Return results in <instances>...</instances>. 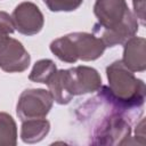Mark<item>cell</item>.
I'll return each mask as SVG.
<instances>
[{"label":"cell","mask_w":146,"mask_h":146,"mask_svg":"<svg viewBox=\"0 0 146 146\" xmlns=\"http://www.w3.org/2000/svg\"><path fill=\"white\" fill-rule=\"evenodd\" d=\"M51 11H72L81 6L83 0H43Z\"/></svg>","instance_id":"13"},{"label":"cell","mask_w":146,"mask_h":146,"mask_svg":"<svg viewBox=\"0 0 146 146\" xmlns=\"http://www.w3.org/2000/svg\"><path fill=\"white\" fill-rule=\"evenodd\" d=\"M108 87H103L99 96L112 106L122 111L139 108L145 99V84L127 68L121 60L106 68Z\"/></svg>","instance_id":"2"},{"label":"cell","mask_w":146,"mask_h":146,"mask_svg":"<svg viewBox=\"0 0 146 146\" xmlns=\"http://www.w3.org/2000/svg\"><path fill=\"white\" fill-rule=\"evenodd\" d=\"M14 27L22 34L34 35L43 27V15L39 7L30 1H24L16 6L11 16Z\"/></svg>","instance_id":"8"},{"label":"cell","mask_w":146,"mask_h":146,"mask_svg":"<svg viewBox=\"0 0 146 146\" xmlns=\"http://www.w3.org/2000/svg\"><path fill=\"white\" fill-rule=\"evenodd\" d=\"M94 13L98 19L94 32L106 47L124 43L138 31V19L125 0H96Z\"/></svg>","instance_id":"1"},{"label":"cell","mask_w":146,"mask_h":146,"mask_svg":"<svg viewBox=\"0 0 146 146\" xmlns=\"http://www.w3.org/2000/svg\"><path fill=\"white\" fill-rule=\"evenodd\" d=\"M122 110L106 117L95 132L96 144H129L128 138L131 133V127L128 119L122 114Z\"/></svg>","instance_id":"6"},{"label":"cell","mask_w":146,"mask_h":146,"mask_svg":"<svg viewBox=\"0 0 146 146\" xmlns=\"http://www.w3.org/2000/svg\"><path fill=\"white\" fill-rule=\"evenodd\" d=\"M138 130H140L141 132H144V119H141L140 120V122H139V124H138ZM137 137H139L140 138V140H141V143L143 144H145V140H144V137H145V133H141L140 136L138 135V132H136V139H137ZM137 141V140H136Z\"/></svg>","instance_id":"16"},{"label":"cell","mask_w":146,"mask_h":146,"mask_svg":"<svg viewBox=\"0 0 146 146\" xmlns=\"http://www.w3.org/2000/svg\"><path fill=\"white\" fill-rule=\"evenodd\" d=\"M52 102L54 98L48 90H24L17 103V115L22 121L29 119H42L49 113Z\"/></svg>","instance_id":"5"},{"label":"cell","mask_w":146,"mask_h":146,"mask_svg":"<svg viewBox=\"0 0 146 146\" xmlns=\"http://www.w3.org/2000/svg\"><path fill=\"white\" fill-rule=\"evenodd\" d=\"M136 17L140 21L141 25H145V0H132Z\"/></svg>","instance_id":"15"},{"label":"cell","mask_w":146,"mask_h":146,"mask_svg":"<svg viewBox=\"0 0 146 146\" xmlns=\"http://www.w3.org/2000/svg\"><path fill=\"white\" fill-rule=\"evenodd\" d=\"M56 72V65L50 59H41L36 62L29 75V79L39 83H48Z\"/></svg>","instance_id":"12"},{"label":"cell","mask_w":146,"mask_h":146,"mask_svg":"<svg viewBox=\"0 0 146 146\" xmlns=\"http://www.w3.org/2000/svg\"><path fill=\"white\" fill-rule=\"evenodd\" d=\"M14 30H15L14 23L9 14L5 11H0V38L11 34Z\"/></svg>","instance_id":"14"},{"label":"cell","mask_w":146,"mask_h":146,"mask_svg":"<svg viewBox=\"0 0 146 146\" xmlns=\"http://www.w3.org/2000/svg\"><path fill=\"white\" fill-rule=\"evenodd\" d=\"M123 65L131 72H143L146 68V51L145 39L132 36L124 44Z\"/></svg>","instance_id":"9"},{"label":"cell","mask_w":146,"mask_h":146,"mask_svg":"<svg viewBox=\"0 0 146 146\" xmlns=\"http://www.w3.org/2000/svg\"><path fill=\"white\" fill-rule=\"evenodd\" d=\"M105 48L102 39L86 32L71 33L50 43L51 52L66 63H75L78 59L95 60L103 55Z\"/></svg>","instance_id":"4"},{"label":"cell","mask_w":146,"mask_h":146,"mask_svg":"<svg viewBox=\"0 0 146 146\" xmlns=\"http://www.w3.org/2000/svg\"><path fill=\"white\" fill-rule=\"evenodd\" d=\"M31 57L24 46L16 39L5 35L0 38V68L5 72H23L30 65Z\"/></svg>","instance_id":"7"},{"label":"cell","mask_w":146,"mask_h":146,"mask_svg":"<svg viewBox=\"0 0 146 146\" xmlns=\"http://www.w3.org/2000/svg\"><path fill=\"white\" fill-rule=\"evenodd\" d=\"M50 123L44 117L24 120L21 130V138L24 143H36L43 139L49 132Z\"/></svg>","instance_id":"10"},{"label":"cell","mask_w":146,"mask_h":146,"mask_svg":"<svg viewBox=\"0 0 146 146\" xmlns=\"http://www.w3.org/2000/svg\"><path fill=\"white\" fill-rule=\"evenodd\" d=\"M17 129L13 117L7 113H0V146H15Z\"/></svg>","instance_id":"11"},{"label":"cell","mask_w":146,"mask_h":146,"mask_svg":"<svg viewBox=\"0 0 146 146\" xmlns=\"http://www.w3.org/2000/svg\"><path fill=\"white\" fill-rule=\"evenodd\" d=\"M49 91L58 104H67L73 96L96 91L102 86L98 72L88 66H76L56 71L47 83Z\"/></svg>","instance_id":"3"}]
</instances>
